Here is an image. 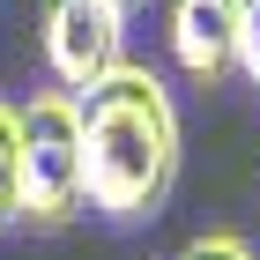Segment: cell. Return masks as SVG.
<instances>
[{
    "instance_id": "cell-1",
    "label": "cell",
    "mask_w": 260,
    "mask_h": 260,
    "mask_svg": "<svg viewBox=\"0 0 260 260\" xmlns=\"http://www.w3.org/2000/svg\"><path fill=\"white\" fill-rule=\"evenodd\" d=\"M82 186L112 223L156 216L179 179V104L149 67H112L82 89Z\"/></svg>"
},
{
    "instance_id": "cell-2",
    "label": "cell",
    "mask_w": 260,
    "mask_h": 260,
    "mask_svg": "<svg viewBox=\"0 0 260 260\" xmlns=\"http://www.w3.org/2000/svg\"><path fill=\"white\" fill-rule=\"evenodd\" d=\"M15 119H22V223L60 231L89 201V186H82V104L75 89H45Z\"/></svg>"
},
{
    "instance_id": "cell-3",
    "label": "cell",
    "mask_w": 260,
    "mask_h": 260,
    "mask_svg": "<svg viewBox=\"0 0 260 260\" xmlns=\"http://www.w3.org/2000/svg\"><path fill=\"white\" fill-rule=\"evenodd\" d=\"M38 38H45L52 82L75 97L126 60V15L112 0H38Z\"/></svg>"
},
{
    "instance_id": "cell-4",
    "label": "cell",
    "mask_w": 260,
    "mask_h": 260,
    "mask_svg": "<svg viewBox=\"0 0 260 260\" xmlns=\"http://www.w3.org/2000/svg\"><path fill=\"white\" fill-rule=\"evenodd\" d=\"M164 38L193 82H223L238 67V0H164Z\"/></svg>"
},
{
    "instance_id": "cell-5",
    "label": "cell",
    "mask_w": 260,
    "mask_h": 260,
    "mask_svg": "<svg viewBox=\"0 0 260 260\" xmlns=\"http://www.w3.org/2000/svg\"><path fill=\"white\" fill-rule=\"evenodd\" d=\"M22 223V119L15 104H0V231Z\"/></svg>"
},
{
    "instance_id": "cell-6",
    "label": "cell",
    "mask_w": 260,
    "mask_h": 260,
    "mask_svg": "<svg viewBox=\"0 0 260 260\" xmlns=\"http://www.w3.org/2000/svg\"><path fill=\"white\" fill-rule=\"evenodd\" d=\"M238 75L260 82V0H238Z\"/></svg>"
},
{
    "instance_id": "cell-7",
    "label": "cell",
    "mask_w": 260,
    "mask_h": 260,
    "mask_svg": "<svg viewBox=\"0 0 260 260\" xmlns=\"http://www.w3.org/2000/svg\"><path fill=\"white\" fill-rule=\"evenodd\" d=\"M179 260H253V245H245L238 231H208V238H193Z\"/></svg>"
},
{
    "instance_id": "cell-8",
    "label": "cell",
    "mask_w": 260,
    "mask_h": 260,
    "mask_svg": "<svg viewBox=\"0 0 260 260\" xmlns=\"http://www.w3.org/2000/svg\"><path fill=\"white\" fill-rule=\"evenodd\" d=\"M112 8H119V15H134V8H149V0H112Z\"/></svg>"
}]
</instances>
